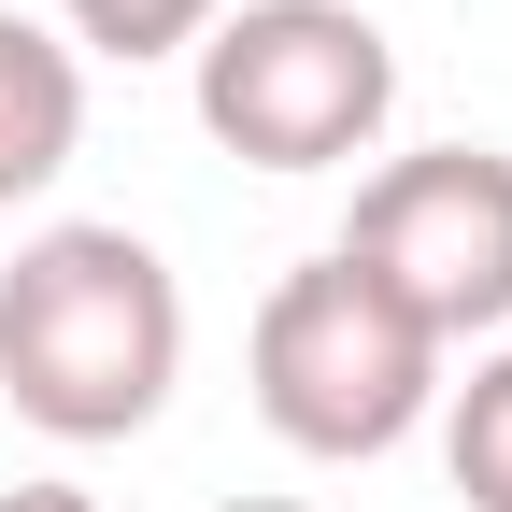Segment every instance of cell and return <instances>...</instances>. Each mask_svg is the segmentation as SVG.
Segmentation results:
<instances>
[{"mask_svg":"<svg viewBox=\"0 0 512 512\" xmlns=\"http://www.w3.org/2000/svg\"><path fill=\"white\" fill-rule=\"evenodd\" d=\"M214 15H228V0H57L72 57H185Z\"/></svg>","mask_w":512,"mask_h":512,"instance_id":"obj_7","label":"cell"},{"mask_svg":"<svg viewBox=\"0 0 512 512\" xmlns=\"http://www.w3.org/2000/svg\"><path fill=\"white\" fill-rule=\"evenodd\" d=\"M214 512H313V498H214Z\"/></svg>","mask_w":512,"mask_h":512,"instance_id":"obj_9","label":"cell"},{"mask_svg":"<svg viewBox=\"0 0 512 512\" xmlns=\"http://www.w3.org/2000/svg\"><path fill=\"white\" fill-rule=\"evenodd\" d=\"M328 256L370 271L441 356H456V342H512V157H498V143L384 157V171L356 185V228H342Z\"/></svg>","mask_w":512,"mask_h":512,"instance_id":"obj_4","label":"cell"},{"mask_svg":"<svg viewBox=\"0 0 512 512\" xmlns=\"http://www.w3.org/2000/svg\"><path fill=\"white\" fill-rule=\"evenodd\" d=\"M242 370H256V427H271L285 456H328V470L399 456L441 413V342L370 271H342V256H299V271L256 299Z\"/></svg>","mask_w":512,"mask_h":512,"instance_id":"obj_2","label":"cell"},{"mask_svg":"<svg viewBox=\"0 0 512 512\" xmlns=\"http://www.w3.org/2000/svg\"><path fill=\"white\" fill-rule=\"evenodd\" d=\"M185 72H200V128L242 171H342L399 114V43L356 0H228L185 43Z\"/></svg>","mask_w":512,"mask_h":512,"instance_id":"obj_3","label":"cell"},{"mask_svg":"<svg viewBox=\"0 0 512 512\" xmlns=\"http://www.w3.org/2000/svg\"><path fill=\"white\" fill-rule=\"evenodd\" d=\"M441 470L470 512H512V342H484L470 384H441Z\"/></svg>","mask_w":512,"mask_h":512,"instance_id":"obj_6","label":"cell"},{"mask_svg":"<svg viewBox=\"0 0 512 512\" xmlns=\"http://www.w3.org/2000/svg\"><path fill=\"white\" fill-rule=\"evenodd\" d=\"M72 143H86V57L29 15H0V214L43 200L72 171Z\"/></svg>","mask_w":512,"mask_h":512,"instance_id":"obj_5","label":"cell"},{"mask_svg":"<svg viewBox=\"0 0 512 512\" xmlns=\"http://www.w3.org/2000/svg\"><path fill=\"white\" fill-rule=\"evenodd\" d=\"M0 512H100L86 484H0Z\"/></svg>","mask_w":512,"mask_h":512,"instance_id":"obj_8","label":"cell"},{"mask_svg":"<svg viewBox=\"0 0 512 512\" xmlns=\"http://www.w3.org/2000/svg\"><path fill=\"white\" fill-rule=\"evenodd\" d=\"M185 384V285L143 228L57 214L0 271V399L43 441H143Z\"/></svg>","mask_w":512,"mask_h":512,"instance_id":"obj_1","label":"cell"}]
</instances>
